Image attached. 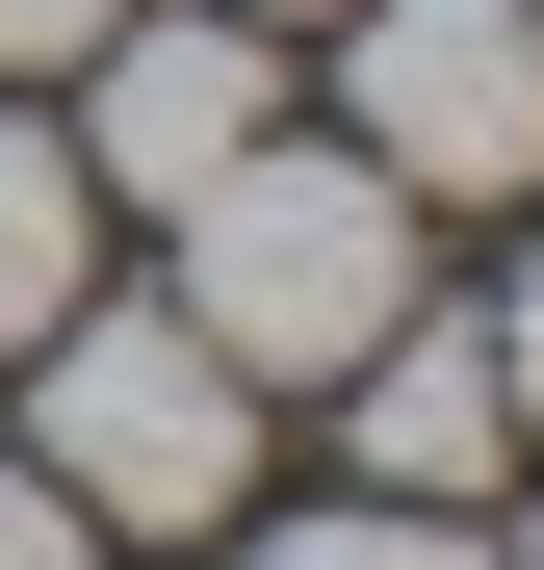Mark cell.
<instances>
[{
    "label": "cell",
    "mask_w": 544,
    "mask_h": 570,
    "mask_svg": "<svg viewBox=\"0 0 544 570\" xmlns=\"http://www.w3.org/2000/svg\"><path fill=\"white\" fill-rule=\"evenodd\" d=\"M493 390H518V441H544V259H518V337H493Z\"/></svg>",
    "instance_id": "10"
},
{
    "label": "cell",
    "mask_w": 544,
    "mask_h": 570,
    "mask_svg": "<svg viewBox=\"0 0 544 570\" xmlns=\"http://www.w3.org/2000/svg\"><path fill=\"white\" fill-rule=\"evenodd\" d=\"M78 285H105V181H78L52 130H0V337H52Z\"/></svg>",
    "instance_id": "6"
},
{
    "label": "cell",
    "mask_w": 544,
    "mask_h": 570,
    "mask_svg": "<svg viewBox=\"0 0 544 570\" xmlns=\"http://www.w3.org/2000/svg\"><path fill=\"white\" fill-rule=\"evenodd\" d=\"M337 78H363V156L415 208H518L544 181V0H363Z\"/></svg>",
    "instance_id": "3"
},
{
    "label": "cell",
    "mask_w": 544,
    "mask_h": 570,
    "mask_svg": "<svg viewBox=\"0 0 544 570\" xmlns=\"http://www.w3.org/2000/svg\"><path fill=\"white\" fill-rule=\"evenodd\" d=\"M78 544H105V519H78L52 466H0V570H78Z\"/></svg>",
    "instance_id": "8"
},
{
    "label": "cell",
    "mask_w": 544,
    "mask_h": 570,
    "mask_svg": "<svg viewBox=\"0 0 544 570\" xmlns=\"http://www.w3.org/2000/svg\"><path fill=\"white\" fill-rule=\"evenodd\" d=\"M337 390H363V493H415V519H467L493 466H518V390H493V337H415V312H389V337L337 363Z\"/></svg>",
    "instance_id": "5"
},
{
    "label": "cell",
    "mask_w": 544,
    "mask_h": 570,
    "mask_svg": "<svg viewBox=\"0 0 544 570\" xmlns=\"http://www.w3.org/2000/svg\"><path fill=\"white\" fill-rule=\"evenodd\" d=\"M518 570H544V544H518Z\"/></svg>",
    "instance_id": "12"
},
{
    "label": "cell",
    "mask_w": 544,
    "mask_h": 570,
    "mask_svg": "<svg viewBox=\"0 0 544 570\" xmlns=\"http://www.w3.org/2000/svg\"><path fill=\"white\" fill-rule=\"evenodd\" d=\"M259 105H286V78H259V27H234V0H208V27H105V130H78V181L181 208L208 156H259Z\"/></svg>",
    "instance_id": "4"
},
{
    "label": "cell",
    "mask_w": 544,
    "mask_h": 570,
    "mask_svg": "<svg viewBox=\"0 0 544 570\" xmlns=\"http://www.w3.org/2000/svg\"><path fill=\"white\" fill-rule=\"evenodd\" d=\"M234 27H311V0H234Z\"/></svg>",
    "instance_id": "11"
},
{
    "label": "cell",
    "mask_w": 544,
    "mask_h": 570,
    "mask_svg": "<svg viewBox=\"0 0 544 570\" xmlns=\"http://www.w3.org/2000/svg\"><path fill=\"white\" fill-rule=\"evenodd\" d=\"M259 570H493L467 519H415V493H363V519H311V544H259Z\"/></svg>",
    "instance_id": "7"
},
{
    "label": "cell",
    "mask_w": 544,
    "mask_h": 570,
    "mask_svg": "<svg viewBox=\"0 0 544 570\" xmlns=\"http://www.w3.org/2000/svg\"><path fill=\"white\" fill-rule=\"evenodd\" d=\"M27 363H52V390H27V466H52L78 519H130V544H208V519H234V466H259V390H234V363L181 337V312H105V285H78Z\"/></svg>",
    "instance_id": "2"
},
{
    "label": "cell",
    "mask_w": 544,
    "mask_h": 570,
    "mask_svg": "<svg viewBox=\"0 0 544 570\" xmlns=\"http://www.w3.org/2000/svg\"><path fill=\"white\" fill-rule=\"evenodd\" d=\"M156 234H181V337H208L234 390H337V363L415 312V181L389 156H286L259 130V156L181 181Z\"/></svg>",
    "instance_id": "1"
},
{
    "label": "cell",
    "mask_w": 544,
    "mask_h": 570,
    "mask_svg": "<svg viewBox=\"0 0 544 570\" xmlns=\"http://www.w3.org/2000/svg\"><path fill=\"white\" fill-rule=\"evenodd\" d=\"M130 0H0V78H52V52H105Z\"/></svg>",
    "instance_id": "9"
}]
</instances>
